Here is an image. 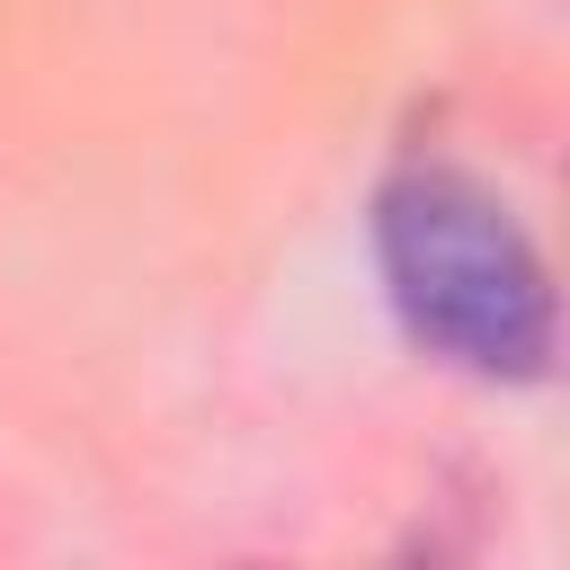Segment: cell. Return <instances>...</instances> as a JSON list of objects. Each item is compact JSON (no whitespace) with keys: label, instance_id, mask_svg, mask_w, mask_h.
<instances>
[{"label":"cell","instance_id":"6da1fadb","mask_svg":"<svg viewBox=\"0 0 570 570\" xmlns=\"http://www.w3.org/2000/svg\"><path fill=\"white\" fill-rule=\"evenodd\" d=\"M374 249H383V285L419 347H436L445 365L490 374V383L543 374L552 276H543L525 223L508 214V196H490L463 169H410L383 187Z\"/></svg>","mask_w":570,"mask_h":570}]
</instances>
